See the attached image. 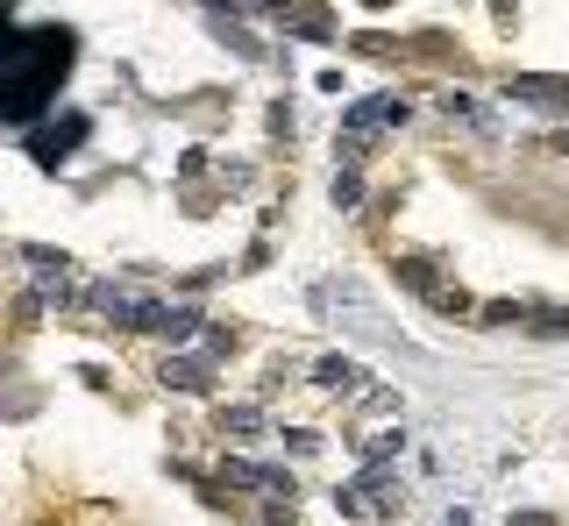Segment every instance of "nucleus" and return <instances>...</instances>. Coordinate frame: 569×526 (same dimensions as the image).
Masks as SVG:
<instances>
[{
	"label": "nucleus",
	"mask_w": 569,
	"mask_h": 526,
	"mask_svg": "<svg viewBox=\"0 0 569 526\" xmlns=\"http://www.w3.org/2000/svg\"><path fill=\"white\" fill-rule=\"evenodd\" d=\"M513 8H520V0H491V14H499V22H513Z\"/></svg>",
	"instance_id": "obj_14"
},
{
	"label": "nucleus",
	"mask_w": 569,
	"mask_h": 526,
	"mask_svg": "<svg viewBox=\"0 0 569 526\" xmlns=\"http://www.w3.org/2000/svg\"><path fill=\"white\" fill-rule=\"evenodd\" d=\"M157 378L171 384V392H214V356H164L157 363Z\"/></svg>",
	"instance_id": "obj_4"
},
{
	"label": "nucleus",
	"mask_w": 569,
	"mask_h": 526,
	"mask_svg": "<svg viewBox=\"0 0 569 526\" xmlns=\"http://www.w3.org/2000/svg\"><path fill=\"white\" fill-rule=\"evenodd\" d=\"M71 36H57V29H43V57H29V36L14 29L8 36V93H0V108H8V122L14 128H29L43 114V100H51V86L65 79V65H71Z\"/></svg>",
	"instance_id": "obj_1"
},
{
	"label": "nucleus",
	"mask_w": 569,
	"mask_h": 526,
	"mask_svg": "<svg viewBox=\"0 0 569 526\" xmlns=\"http://www.w3.org/2000/svg\"><path fill=\"white\" fill-rule=\"evenodd\" d=\"M406 122V100H392V93H370V100H356L349 114H342V149L349 157H364L370 143H378L384 128H399Z\"/></svg>",
	"instance_id": "obj_3"
},
{
	"label": "nucleus",
	"mask_w": 569,
	"mask_h": 526,
	"mask_svg": "<svg viewBox=\"0 0 569 526\" xmlns=\"http://www.w3.org/2000/svg\"><path fill=\"white\" fill-rule=\"evenodd\" d=\"M221 434H235V441H249V434H264V413H257V405H221Z\"/></svg>",
	"instance_id": "obj_8"
},
{
	"label": "nucleus",
	"mask_w": 569,
	"mask_h": 526,
	"mask_svg": "<svg viewBox=\"0 0 569 526\" xmlns=\"http://www.w3.org/2000/svg\"><path fill=\"white\" fill-rule=\"evenodd\" d=\"M207 356H214V363H221V356H235V335H228V327H207Z\"/></svg>",
	"instance_id": "obj_13"
},
{
	"label": "nucleus",
	"mask_w": 569,
	"mask_h": 526,
	"mask_svg": "<svg viewBox=\"0 0 569 526\" xmlns=\"http://www.w3.org/2000/svg\"><path fill=\"white\" fill-rule=\"evenodd\" d=\"M321 306H327V313H335V321H342V335L370 342V349H392V356H421V349H413V342L399 335L392 321H384L378 306H370V292H364V284H356V278H342L335 292H321Z\"/></svg>",
	"instance_id": "obj_2"
},
{
	"label": "nucleus",
	"mask_w": 569,
	"mask_h": 526,
	"mask_svg": "<svg viewBox=\"0 0 569 526\" xmlns=\"http://www.w3.org/2000/svg\"><path fill=\"white\" fill-rule=\"evenodd\" d=\"M399 278H406L413 292H434V264L427 257H399Z\"/></svg>",
	"instance_id": "obj_11"
},
{
	"label": "nucleus",
	"mask_w": 569,
	"mask_h": 526,
	"mask_svg": "<svg viewBox=\"0 0 569 526\" xmlns=\"http://www.w3.org/2000/svg\"><path fill=\"white\" fill-rule=\"evenodd\" d=\"M327 192H335V206H356V200H364V178H356V171H335V186H327Z\"/></svg>",
	"instance_id": "obj_12"
},
{
	"label": "nucleus",
	"mask_w": 569,
	"mask_h": 526,
	"mask_svg": "<svg viewBox=\"0 0 569 526\" xmlns=\"http://www.w3.org/2000/svg\"><path fill=\"white\" fill-rule=\"evenodd\" d=\"M313 384H327V392H364V370L349 363V356H321V363H313Z\"/></svg>",
	"instance_id": "obj_7"
},
{
	"label": "nucleus",
	"mask_w": 569,
	"mask_h": 526,
	"mask_svg": "<svg viewBox=\"0 0 569 526\" xmlns=\"http://www.w3.org/2000/svg\"><path fill=\"white\" fill-rule=\"evenodd\" d=\"M505 100H527V108H569V79H548V71H520V79H505Z\"/></svg>",
	"instance_id": "obj_5"
},
{
	"label": "nucleus",
	"mask_w": 569,
	"mask_h": 526,
	"mask_svg": "<svg viewBox=\"0 0 569 526\" xmlns=\"http://www.w3.org/2000/svg\"><path fill=\"white\" fill-rule=\"evenodd\" d=\"M22 264L43 270V278H79V270H71V257H57V249H43V243H22Z\"/></svg>",
	"instance_id": "obj_9"
},
{
	"label": "nucleus",
	"mask_w": 569,
	"mask_h": 526,
	"mask_svg": "<svg viewBox=\"0 0 569 526\" xmlns=\"http://www.w3.org/2000/svg\"><path fill=\"white\" fill-rule=\"evenodd\" d=\"M79 135H86V114H71L65 128H43V135H29V157H36V164H57L71 143H79Z\"/></svg>",
	"instance_id": "obj_6"
},
{
	"label": "nucleus",
	"mask_w": 569,
	"mask_h": 526,
	"mask_svg": "<svg viewBox=\"0 0 569 526\" xmlns=\"http://www.w3.org/2000/svg\"><path fill=\"white\" fill-rule=\"evenodd\" d=\"M513 526H556V519H548V513H520Z\"/></svg>",
	"instance_id": "obj_15"
},
{
	"label": "nucleus",
	"mask_w": 569,
	"mask_h": 526,
	"mask_svg": "<svg viewBox=\"0 0 569 526\" xmlns=\"http://www.w3.org/2000/svg\"><path fill=\"white\" fill-rule=\"evenodd\" d=\"M364 8H384V0H364Z\"/></svg>",
	"instance_id": "obj_16"
},
{
	"label": "nucleus",
	"mask_w": 569,
	"mask_h": 526,
	"mask_svg": "<svg viewBox=\"0 0 569 526\" xmlns=\"http://www.w3.org/2000/svg\"><path fill=\"white\" fill-rule=\"evenodd\" d=\"M214 36H221V43H228V51H243V57H264V43H257V36H249V29H243V22H228V14H221V22H214Z\"/></svg>",
	"instance_id": "obj_10"
}]
</instances>
